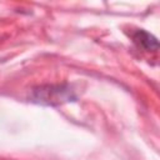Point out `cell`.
Here are the masks:
<instances>
[{
	"label": "cell",
	"mask_w": 160,
	"mask_h": 160,
	"mask_svg": "<svg viewBox=\"0 0 160 160\" xmlns=\"http://www.w3.org/2000/svg\"><path fill=\"white\" fill-rule=\"evenodd\" d=\"M132 40L140 49L146 50V51H155L158 50V46H159L156 38L142 29L136 30L132 34Z\"/></svg>",
	"instance_id": "7a4b0ae2"
},
{
	"label": "cell",
	"mask_w": 160,
	"mask_h": 160,
	"mask_svg": "<svg viewBox=\"0 0 160 160\" xmlns=\"http://www.w3.org/2000/svg\"><path fill=\"white\" fill-rule=\"evenodd\" d=\"M30 99L41 105H61L76 99L69 85H42L31 90Z\"/></svg>",
	"instance_id": "6da1fadb"
}]
</instances>
